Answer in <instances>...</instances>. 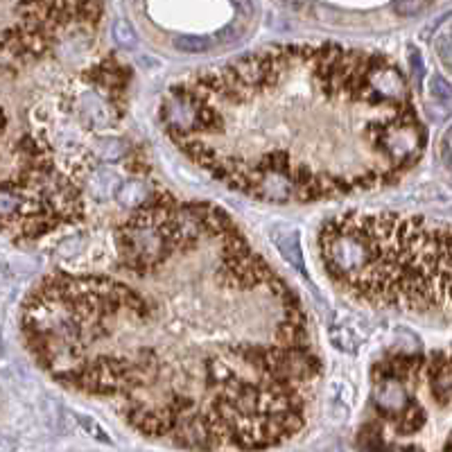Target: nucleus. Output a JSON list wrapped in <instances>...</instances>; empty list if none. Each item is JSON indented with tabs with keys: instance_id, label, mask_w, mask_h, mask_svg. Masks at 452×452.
Returning a JSON list of instances; mask_svg holds the SVG:
<instances>
[{
	"instance_id": "nucleus-1",
	"label": "nucleus",
	"mask_w": 452,
	"mask_h": 452,
	"mask_svg": "<svg viewBox=\"0 0 452 452\" xmlns=\"http://www.w3.org/2000/svg\"><path fill=\"white\" fill-rule=\"evenodd\" d=\"M115 249L111 271H55L25 299L38 367L186 450H261L303 428L321 378L305 308L226 211L157 192Z\"/></svg>"
},
{
	"instance_id": "nucleus-2",
	"label": "nucleus",
	"mask_w": 452,
	"mask_h": 452,
	"mask_svg": "<svg viewBox=\"0 0 452 452\" xmlns=\"http://www.w3.org/2000/svg\"><path fill=\"white\" fill-rule=\"evenodd\" d=\"M167 134L244 195L301 204L384 188L419 163L425 127L380 53L271 46L167 90Z\"/></svg>"
},
{
	"instance_id": "nucleus-3",
	"label": "nucleus",
	"mask_w": 452,
	"mask_h": 452,
	"mask_svg": "<svg viewBox=\"0 0 452 452\" xmlns=\"http://www.w3.org/2000/svg\"><path fill=\"white\" fill-rule=\"evenodd\" d=\"M319 253L362 303L452 315V224L351 211L319 228Z\"/></svg>"
},
{
	"instance_id": "nucleus-4",
	"label": "nucleus",
	"mask_w": 452,
	"mask_h": 452,
	"mask_svg": "<svg viewBox=\"0 0 452 452\" xmlns=\"http://www.w3.org/2000/svg\"><path fill=\"white\" fill-rule=\"evenodd\" d=\"M428 387L436 405L452 407V351L432 355L428 364Z\"/></svg>"
},
{
	"instance_id": "nucleus-5",
	"label": "nucleus",
	"mask_w": 452,
	"mask_h": 452,
	"mask_svg": "<svg viewBox=\"0 0 452 452\" xmlns=\"http://www.w3.org/2000/svg\"><path fill=\"white\" fill-rule=\"evenodd\" d=\"M271 240L278 247V251L283 253V258L296 269V271H305V261H303V249H301V238L296 228H288V231H274L271 233Z\"/></svg>"
},
{
	"instance_id": "nucleus-6",
	"label": "nucleus",
	"mask_w": 452,
	"mask_h": 452,
	"mask_svg": "<svg viewBox=\"0 0 452 452\" xmlns=\"http://www.w3.org/2000/svg\"><path fill=\"white\" fill-rule=\"evenodd\" d=\"M172 46L184 55H201L213 48V38L204 34H179L172 41Z\"/></svg>"
},
{
	"instance_id": "nucleus-7",
	"label": "nucleus",
	"mask_w": 452,
	"mask_h": 452,
	"mask_svg": "<svg viewBox=\"0 0 452 452\" xmlns=\"http://www.w3.org/2000/svg\"><path fill=\"white\" fill-rule=\"evenodd\" d=\"M113 38L120 48H134L138 43L136 30L132 28V23L127 19H115L113 21Z\"/></svg>"
},
{
	"instance_id": "nucleus-8",
	"label": "nucleus",
	"mask_w": 452,
	"mask_h": 452,
	"mask_svg": "<svg viewBox=\"0 0 452 452\" xmlns=\"http://www.w3.org/2000/svg\"><path fill=\"white\" fill-rule=\"evenodd\" d=\"M77 421H80V425L82 428L90 434V436H95L98 441H102V443H111V438H109V434L100 428V423L95 421V419H90V416H77Z\"/></svg>"
},
{
	"instance_id": "nucleus-9",
	"label": "nucleus",
	"mask_w": 452,
	"mask_h": 452,
	"mask_svg": "<svg viewBox=\"0 0 452 452\" xmlns=\"http://www.w3.org/2000/svg\"><path fill=\"white\" fill-rule=\"evenodd\" d=\"M330 340L332 344L342 348V351H353L355 344H353V335L348 332L346 328H330Z\"/></svg>"
},
{
	"instance_id": "nucleus-10",
	"label": "nucleus",
	"mask_w": 452,
	"mask_h": 452,
	"mask_svg": "<svg viewBox=\"0 0 452 452\" xmlns=\"http://www.w3.org/2000/svg\"><path fill=\"white\" fill-rule=\"evenodd\" d=\"M394 9L400 11L403 16H409V14H416V11L425 9V5H423V3H396Z\"/></svg>"
},
{
	"instance_id": "nucleus-11",
	"label": "nucleus",
	"mask_w": 452,
	"mask_h": 452,
	"mask_svg": "<svg viewBox=\"0 0 452 452\" xmlns=\"http://www.w3.org/2000/svg\"><path fill=\"white\" fill-rule=\"evenodd\" d=\"M434 95H436V98H443V100L452 95L450 86L441 80V77H434Z\"/></svg>"
},
{
	"instance_id": "nucleus-12",
	"label": "nucleus",
	"mask_w": 452,
	"mask_h": 452,
	"mask_svg": "<svg viewBox=\"0 0 452 452\" xmlns=\"http://www.w3.org/2000/svg\"><path fill=\"white\" fill-rule=\"evenodd\" d=\"M14 450H16L14 438H9V436H3V434H0V452H14Z\"/></svg>"
},
{
	"instance_id": "nucleus-13",
	"label": "nucleus",
	"mask_w": 452,
	"mask_h": 452,
	"mask_svg": "<svg viewBox=\"0 0 452 452\" xmlns=\"http://www.w3.org/2000/svg\"><path fill=\"white\" fill-rule=\"evenodd\" d=\"M9 276V269H7V265L0 261V280H5Z\"/></svg>"
},
{
	"instance_id": "nucleus-14",
	"label": "nucleus",
	"mask_w": 452,
	"mask_h": 452,
	"mask_svg": "<svg viewBox=\"0 0 452 452\" xmlns=\"http://www.w3.org/2000/svg\"><path fill=\"white\" fill-rule=\"evenodd\" d=\"M398 452H421V448H398Z\"/></svg>"
},
{
	"instance_id": "nucleus-15",
	"label": "nucleus",
	"mask_w": 452,
	"mask_h": 452,
	"mask_svg": "<svg viewBox=\"0 0 452 452\" xmlns=\"http://www.w3.org/2000/svg\"><path fill=\"white\" fill-rule=\"evenodd\" d=\"M446 452H452V434H450V438H448V446H446Z\"/></svg>"
},
{
	"instance_id": "nucleus-16",
	"label": "nucleus",
	"mask_w": 452,
	"mask_h": 452,
	"mask_svg": "<svg viewBox=\"0 0 452 452\" xmlns=\"http://www.w3.org/2000/svg\"><path fill=\"white\" fill-rule=\"evenodd\" d=\"M0 355H3V332H0Z\"/></svg>"
}]
</instances>
